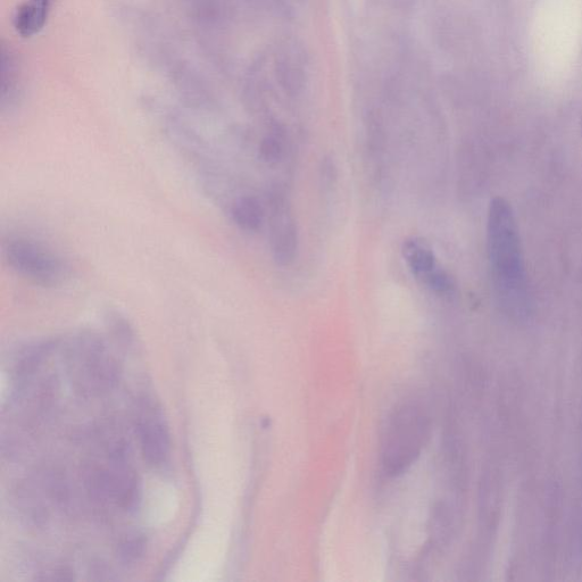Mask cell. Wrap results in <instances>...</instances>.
<instances>
[{"instance_id": "1", "label": "cell", "mask_w": 582, "mask_h": 582, "mask_svg": "<svg viewBox=\"0 0 582 582\" xmlns=\"http://www.w3.org/2000/svg\"><path fill=\"white\" fill-rule=\"evenodd\" d=\"M487 249L498 293L519 314L527 305L525 263L518 224L511 204L503 197H495L489 205Z\"/></svg>"}, {"instance_id": "2", "label": "cell", "mask_w": 582, "mask_h": 582, "mask_svg": "<svg viewBox=\"0 0 582 582\" xmlns=\"http://www.w3.org/2000/svg\"><path fill=\"white\" fill-rule=\"evenodd\" d=\"M430 421L420 407L404 405L390 418L384 443V467L399 475L418 459L429 438Z\"/></svg>"}, {"instance_id": "3", "label": "cell", "mask_w": 582, "mask_h": 582, "mask_svg": "<svg viewBox=\"0 0 582 582\" xmlns=\"http://www.w3.org/2000/svg\"><path fill=\"white\" fill-rule=\"evenodd\" d=\"M3 252L12 270L32 284L54 288L69 279V265L60 255L36 240L27 237L10 238L5 241Z\"/></svg>"}, {"instance_id": "4", "label": "cell", "mask_w": 582, "mask_h": 582, "mask_svg": "<svg viewBox=\"0 0 582 582\" xmlns=\"http://www.w3.org/2000/svg\"><path fill=\"white\" fill-rule=\"evenodd\" d=\"M74 380L81 392L96 395L111 390L118 379V363L103 339L91 332H82L71 346Z\"/></svg>"}, {"instance_id": "5", "label": "cell", "mask_w": 582, "mask_h": 582, "mask_svg": "<svg viewBox=\"0 0 582 582\" xmlns=\"http://www.w3.org/2000/svg\"><path fill=\"white\" fill-rule=\"evenodd\" d=\"M141 452L149 465L161 468L169 461L171 437L161 407L151 399L141 403L137 421Z\"/></svg>"}, {"instance_id": "6", "label": "cell", "mask_w": 582, "mask_h": 582, "mask_svg": "<svg viewBox=\"0 0 582 582\" xmlns=\"http://www.w3.org/2000/svg\"><path fill=\"white\" fill-rule=\"evenodd\" d=\"M270 246L274 262L289 266L296 260L299 237L293 211L284 195L274 193L270 198Z\"/></svg>"}, {"instance_id": "7", "label": "cell", "mask_w": 582, "mask_h": 582, "mask_svg": "<svg viewBox=\"0 0 582 582\" xmlns=\"http://www.w3.org/2000/svg\"><path fill=\"white\" fill-rule=\"evenodd\" d=\"M53 0H26L16 10L13 26L23 38L37 35L44 29Z\"/></svg>"}, {"instance_id": "8", "label": "cell", "mask_w": 582, "mask_h": 582, "mask_svg": "<svg viewBox=\"0 0 582 582\" xmlns=\"http://www.w3.org/2000/svg\"><path fill=\"white\" fill-rule=\"evenodd\" d=\"M402 253L413 276L421 281L438 268L434 251L422 238L412 237L404 240Z\"/></svg>"}, {"instance_id": "9", "label": "cell", "mask_w": 582, "mask_h": 582, "mask_svg": "<svg viewBox=\"0 0 582 582\" xmlns=\"http://www.w3.org/2000/svg\"><path fill=\"white\" fill-rule=\"evenodd\" d=\"M231 218L240 230L256 232L263 226L265 211L259 199L243 196L232 204Z\"/></svg>"}, {"instance_id": "10", "label": "cell", "mask_w": 582, "mask_h": 582, "mask_svg": "<svg viewBox=\"0 0 582 582\" xmlns=\"http://www.w3.org/2000/svg\"><path fill=\"white\" fill-rule=\"evenodd\" d=\"M145 547L146 542L144 536H129L119 546L121 559L126 563L138 562L145 553Z\"/></svg>"}, {"instance_id": "11", "label": "cell", "mask_w": 582, "mask_h": 582, "mask_svg": "<svg viewBox=\"0 0 582 582\" xmlns=\"http://www.w3.org/2000/svg\"><path fill=\"white\" fill-rule=\"evenodd\" d=\"M422 282L438 295L451 294L455 288L454 281L450 274L439 268L428 274Z\"/></svg>"}, {"instance_id": "12", "label": "cell", "mask_w": 582, "mask_h": 582, "mask_svg": "<svg viewBox=\"0 0 582 582\" xmlns=\"http://www.w3.org/2000/svg\"><path fill=\"white\" fill-rule=\"evenodd\" d=\"M259 155L266 164H277L284 155V146L276 136L266 137L261 141Z\"/></svg>"}, {"instance_id": "13", "label": "cell", "mask_w": 582, "mask_h": 582, "mask_svg": "<svg viewBox=\"0 0 582 582\" xmlns=\"http://www.w3.org/2000/svg\"><path fill=\"white\" fill-rule=\"evenodd\" d=\"M321 178L323 184L328 187L334 186L336 184L338 178V170L335 162L332 161L330 157H326V159L322 161Z\"/></svg>"}, {"instance_id": "14", "label": "cell", "mask_w": 582, "mask_h": 582, "mask_svg": "<svg viewBox=\"0 0 582 582\" xmlns=\"http://www.w3.org/2000/svg\"><path fill=\"white\" fill-rule=\"evenodd\" d=\"M581 131H582V124H581Z\"/></svg>"}]
</instances>
